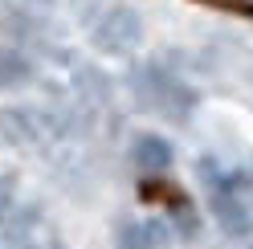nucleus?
<instances>
[{"mask_svg": "<svg viewBox=\"0 0 253 249\" xmlns=\"http://www.w3.org/2000/svg\"><path fill=\"white\" fill-rule=\"evenodd\" d=\"M90 41H94V49H102L110 57H123V53L143 45V17L131 4H110L90 25Z\"/></svg>", "mask_w": 253, "mask_h": 249, "instance_id": "3", "label": "nucleus"}, {"mask_svg": "<svg viewBox=\"0 0 253 249\" xmlns=\"http://www.w3.org/2000/svg\"><path fill=\"white\" fill-rule=\"evenodd\" d=\"M37 4H49V0H37Z\"/></svg>", "mask_w": 253, "mask_h": 249, "instance_id": "8", "label": "nucleus"}, {"mask_svg": "<svg viewBox=\"0 0 253 249\" xmlns=\"http://www.w3.org/2000/svg\"><path fill=\"white\" fill-rule=\"evenodd\" d=\"M29 74H33V66H29L25 53L0 49V86H21V82H29Z\"/></svg>", "mask_w": 253, "mask_h": 249, "instance_id": "6", "label": "nucleus"}, {"mask_svg": "<svg viewBox=\"0 0 253 249\" xmlns=\"http://www.w3.org/2000/svg\"><path fill=\"white\" fill-rule=\"evenodd\" d=\"M70 131V119L61 111H49V106H12V111H0V135L8 143H53Z\"/></svg>", "mask_w": 253, "mask_h": 249, "instance_id": "2", "label": "nucleus"}, {"mask_svg": "<svg viewBox=\"0 0 253 249\" xmlns=\"http://www.w3.org/2000/svg\"><path fill=\"white\" fill-rule=\"evenodd\" d=\"M0 249H61L53 225L37 212V205H21L0 225Z\"/></svg>", "mask_w": 253, "mask_h": 249, "instance_id": "4", "label": "nucleus"}, {"mask_svg": "<svg viewBox=\"0 0 253 249\" xmlns=\"http://www.w3.org/2000/svg\"><path fill=\"white\" fill-rule=\"evenodd\" d=\"M135 98L155 115H168V119H188V111L196 106V94L188 90L176 74H164L160 66H143L135 74Z\"/></svg>", "mask_w": 253, "mask_h": 249, "instance_id": "1", "label": "nucleus"}, {"mask_svg": "<svg viewBox=\"0 0 253 249\" xmlns=\"http://www.w3.org/2000/svg\"><path fill=\"white\" fill-rule=\"evenodd\" d=\"M131 160L139 172H164L171 164V143L164 135H139L135 147H131Z\"/></svg>", "mask_w": 253, "mask_h": 249, "instance_id": "5", "label": "nucleus"}, {"mask_svg": "<svg viewBox=\"0 0 253 249\" xmlns=\"http://www.w3.org/2000/svg\"><path fill=\"white\" fill-rule=\"evenodd\" d=\"M220 4H229V8H241V12H253V0H220Z\"/></svg>", "mask_w": 253, "mask_h": 249, "instance_id": "7", "label": "nucleus"}]
</instances>
